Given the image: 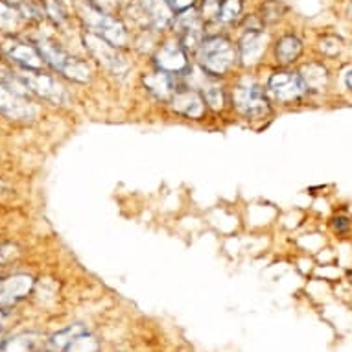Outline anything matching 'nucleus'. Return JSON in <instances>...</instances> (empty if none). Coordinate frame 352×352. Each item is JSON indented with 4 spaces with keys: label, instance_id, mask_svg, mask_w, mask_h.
<instances>
[{
    "label": "nucleus",
    "instance_id": "22",
    "mask_svg": "<svg viewBox=\"0 0 352 352\" xmlns=\"http://www.w3.org/2000/svg\"><path fill=\"white\" fill-rule=\"evenodd\" d=\"M45 12L56 24L65 23V19H67V13H65L61 2H58V0H45Z\"/></svg>",
    "mask_w": 352,
    "mask_h": 352
},
{
    "label": "nucleus",
    "instance_id": "24",
    "mask_svg": "<svg viewBox=\"0 0 352 352\" xmlns=\"http://www.w3.org/2000/svg\"><path fill=\"white\" fill-rule=\"evenodd\" d=\"M197 0H166V4L170 6V10H172L175 15L177 13H183V12H188V10H192V8L196 6Z\"/></svg>",
    "mask_w": 352,
    "mask_h": 352
},
{
    "label": "nucleus",
    "instance_id": "27",
    "mask_svg": "<svg viewBox=\"0 0 352 352\" xmlns=\"http://www.w3.org/2000/svg\"><path fill=\"white\" fill-rule=\"evenodd\" d=\"M345 81H346V87H349V89L352 91V70H349V74H346Z\"/></svg>",
    "mask_w": 352,
    "mask_h": 352
},
{
    "label": "nucleus",
    "instance_id": "5",
    "mask_svg": "<svg viewBox=\"0 0 352 352\" xmlns=\"http://www.w3.org/2000/svg\"><path fill=\"white\" fill-rule=\"evenodd\" d=\"M306 91L308 89H306L305 81L297 72H288V70L275 72L267 81L270 96L277 102H283V104H289V102L302 98Z\"/></svg>",
    "mask_w": 352,
    "mask_h": 352
},
{
    "label": "nucleus",
    "instance_id": "8",
    "mask_svg": "<svg viewBox=\"0 0 352 352\" xmlns=\"http://www.w3.org/2000/svg\"><path fill=\"white\" fill-rule=\"evenodd\" d=\"M21 80L30 91H34V93H37L48 102H52V104H63L67 100L65 89L54 80L52 76L43 74L39 70L24 69V72L21 74Z\"/></svg>",
    "mask_w": 352,
    "mask_h": 352
},
{
    "label": "nucleus",
    "instance_id": "6",
    "mask_svg": "<svg viewBox=\"0 0 352 352\" xmlns=\"http://www.w3.org/2000/svg\"><path fill=\"white\" fill-rule=\"evenodd\" d=\"M85 47L91 50L94 58L98 59L100 63L104 65L105 69L111 70L115 76H126L127 70H129V65L124 59L118 48L109 45L107 41H104L100 35L89 32L85 35Z\"/></svg>",
    "mask_w": 352,
    "mask_h": 352
},
{
    "label": "nucleus",
    "instance_id": "23",
    "mask_svg": "<svg viewBox=\"0 0 352 352\" xmlns=\"http://www.w3.org/2000/svg\"><path fill=\"white\" fill-rule=\"evenodd\" d=\"M280 17V4L277 0H270L266 4H262V23H275Z\"/></svg>",
    "mask_w": 352,
    "mask_h": 352
},
{
    "label": "nucleus",
    "instance_id": "9",
    "mask_svg": "<svg viewBox=\"0 0 352 352\" xmlns=\"http://www.w3.org/2000/svg\"><path fill=\"white\" fill-rule=\"evenodd\" d=\"M2 50L6 52L10 59L19 63L23 69L30 70H41L45 65V59L41 56L39 48L34 45H28L24 41L19 39H6L2 43Z\"/></svg>",
    "mask_w": 352,
    "mask_h": 352
},
{
    "label": "nucleus",
    "instance_id": "16",
    "mask_svg": "<svg viewBox=\"0 0 352 352\" xmlns=\"http://www.w3.org/2000/svg\"><path fill=\"white\" fill-rule=\"evenodd\" d=\"M300 78L305 81L306 89L310 91H323L329 83V72L321 63H308L300 70Z\"/></svg>",
    "mask_w": 352,
    "mask_h": 352
},
{
    "label": "nucleus",
    "instance_id": "1",
    "mask_svg": "<svg viewBox=\"0 0 352 352\" xmlns=\"http://www.w3.org/2000/svg\"><path fill=\"white\" fill-rule=\"evenodd\" d=\"M238 52L231 41L223 35H210L205 37L201 47L197 48V61L207 74L223 76L234 67Z\"/></svg>",
    "mask_w": 352,
    "mask_h": 352
},
{
    "label": "nucleus",
    "instance_id": "13",
    "mask_svg": "<svg viewBox=\"0 0 352 352\" xmlns=\"http://www.w3.org/2000/svg\"><path fill=\"white\" fill-rule=\"evenodd\" d=\"M144 85L153 96H157V98L172 100V96L179 91L181 87H183V83L177 81V76L166 74V72L157 70L155 74L144 76Z\"/></svg>",
    "mask_w": 352,
    "mask_h": 352
},
{
    "label": "nucleus",
    "instance_id": "19",
    "mask_svg": "<svg viewBox=\"0 0 352 352\" xmlns=\"http://www.w3.org/2000/svg\"><path fill=\"white\" fill-rule=\"evenodd\" d=\"M19 24H21V12L6 0H0V30L13 32Z\"/></svg>",
    "mask_w": 352,
    "mask_h": 352
},
{
    "label": "nucleus",
    "instance_id": "11",
    "mask_svg": "<svg viewBox=\"0 0 352 352\" xmlns=\"http://www.w3.org/2000/svg\"><path fill=\"white\" fill-rule=\"evenodd\" d=\"M172 107L177 113L190 118H199L205 113V100L199 93H196L190 87H181L177 93L172 96Z\"/></svg>",
    "mask_w": 352,
    "mask_h": 352
},
{
    "label": "nucleus",
    "instance_id": "21",
    "mask_svg": "<svg viewBox=\"0 0 352 352\" xmlns=\"http://www.w3.org/2000/svg\"><path fill=\"white\" fill-rule=\"evenodd\" d=\"M341 48H343V41L340 37H336V35H323V39L319 41V50L324 56H330V58L338 56L341 52Z\"/></svg>",
    "mask_w": 352,
    "mask_h": 352
},
{
    "label": "nucleus",
    "instance_id": "20",
    "mask_svg": "<svg viewBox=\"0 0 352 352\" xmlns=\"http://www.w3.org/2000/svg\"><path fill=\"white\" fill-rule=\"evenodd\" d=\"M203 100L212 109H221L223 107V91H221V87L214 85V83H208L207 87H203Z\"/></svg>",
    "mask_w": 352,
    "mask_h": 352
},
{
    "label": "nucleus",
    "instance_id": "7",
    "mask_svg": "<svg viewBox=\"0 0 352 352\" xmlns=\"http://www.w3.org/2000/svg\"><path fill=\"white\" fill-rule=\"evenodd\" d=\"M157 70L166 72V74L181 76L188 70V56H186L185 47L179 41H166L161 47L157 48L153 56Z\"/></svg>",
    "mask_w": 352,
    "mask_h": 352
},
{
    "label": "nucleus",
    "instance_id": "12",
    "mask_svg": "<svg viewBox=\"0 0 352 352\" xmlns=\"http://www.w3.org/2000/svg\"><path fill=\"white\" fill-rule=\"evenodd\" d=\"M0 113L10 118H28L32 109L19 91L0 83Z\"/></svg>",
    "mask_w": 352,
    "mask_h": 352
},
{
    "label": "nucleus",
    "instance_id": "14",
    "mask_svg": "<svg viewBox=\"0 0 352 352\" xmlns=\"http://www.w3.org/2000/svg\"><path fill=\"white\" fill-rule=\"evenodd\" d=\"M144 6L148 17H150L151 28L155 30H168L173 24L175 13L170 10L166 0H140Z\"/></svg>",
    "mask_w": 352,
    "mask_h": 352
},
{
    "label": "nucleus",
    "instance_id": "18",
    "mask_svg": "<svg viewBox=\"0 0 352 352\" xmlns=\"http://www.w3.org/2000/svg\"><path fill=\"white\" fill-rule=\"evenodd\" d=\"M243 10V2L242 0H223L221 6H219L218 13L214 21L219 24H232L236 23L240 15H242Z\"/></svg>",
    "mask_w": 352,
    "mask_h": 352
},
{
    "label": "nucleus",
    "instance_id": "3",
    "mask_svg": "<svg viewBox=\"0 0 352 352\" xmlns=\"http://www.w3.org/2000/svg\"><path fill=\"white\" fill-rule=\"evenodd\" d=\"M37 48H39L41 56L45 59V63H48L54 70H59L61 74L69 76L76 81H87L89 76H91V70L87 67L81 59L74 58L67 54L61 47H58L56 43H50V41H39L37 43Z\"/></svg>",
    "mask_w": 352,
    "mask_h": 352
},
{
    "label": "nucleus",
    "instance_id": "10",
    "mask_svg": "<svg viewBox=\"0 0 352 352\" xmlns=\"http://www.w3.org/2000/svg\"><path fill=\"white\" fill-rule=\"evenodd\" d=\"M267 47V37L264 30H245V34L238 45V58L245 65H254L258 61Z\"/></svg>",
    "mask_w": 352,
    "mask_h": 352
},
{
    "label": "nucleus",
    "instance_id": "25",
    "mask_svg": "<svg viewBox=\"0 0 352 352\" xmlns=\"http://www.w3.org/2000/svg\"><path fill=\"white\" fill-rule=\"evenodd\" d=\"M203 6H201V17L203 19H214L216 17V13H218L219 6H221V2L223 0H201Z\"/></svg>",
    "mask_w": 352,
    "mask_h": 352
},
{
    "label": "nucleus",
    "instance_id": "26",
    "mask_svg": "<svg viewBox=\"0 0 352 352\" xmlns=\"http://www.w3.org/2000/svg\"><path fill=\"white\" fill-rule=\"evenodd\" d=\"M91 4H94V6L102 8L104 12H107V6H109V2H113V0H89Z\"/></svg>",
    "mask_w": 352,
    "mask_h": 352
},
{
    "label": "nucleus",
    "instance_id": "15",
    "mask_svg": "<svg viewBox=\"0 0 352 352\" xmlns=\"http://www.w3.org/2000/svg\"><path fill=\"white\" fill-rule=\"evenodd\" d=\"M300 54H302V41H300L297 35H283V37L277 41L275 56H277V61H280V63H294V61L299 59Z\"/></svg>",
    "mask_w": 352,
    "mask_h": 352
},
{
    "label": "nucleus",
    "instance_id": "2",
    "mask_svg": "<svg viewBox=\"0 0 352 352\" xmlns=\"http://www.w3.org/2000/svg\"><path fill=\"white\" fill-rule=\"evenodd\" d=\"M83 21L93 34L100 35L113 47H126L129 41L126 24L122 23L120 19L113 17L109 12H104L102 8L91 4L89 0H85V6H83Z\"/></svg>",
    "mask_w": 352,
    "mask_h": 352
},
{
    "label": "nucleus",
    "instance_id": "17",
    "mask_svg": "<svg viewBox=\"0 0 352 352\" xmlns=\"http://www.w3.org/2000/svg\"><path fill=\"white\" fill-rule=\"evenodd\" d=\"M30 286H32V278L24 277V275L8 278V280L0 284V297L8 300H15L19 297H23L26 292H30Z\"/></svg>",
    "mask_w": 352,
    "mask_h": 352
},
{
    "label": "nucleus",
    "instance_id": "4",
    "mask_svg": "<svg viewBox=\"0 0 352 352\" xmlns=\"http://www.w3.org/2000/svg\"><path fill=\"white\" fill-rule=\"evenodd\" d=\"M232 104L240 115L251 118V120L264 118L270 113L267 96L262 91V87L254 85V83H240V85L234 87Z\"/></svg>",
    "mask_w": 352,
    "mask_h": 352
}]
</instances>
